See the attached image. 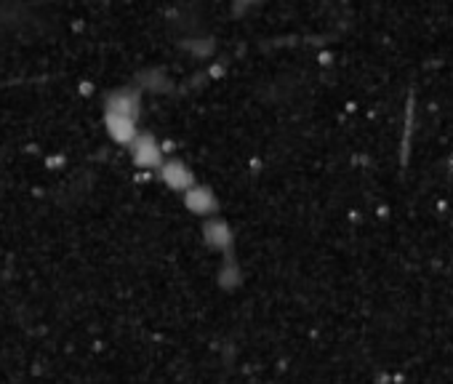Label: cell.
<instances>
[{"label":"cell","instance_id":"obj_1","mask_svg":"<svg viewBox=\"0 0 453 384\" xmlns=\"http://www.w3.org/2000/svg\"><path fill=\"white\" fill-rule=\"evenodd\" d=\"M142 107V91L139 88H118L107 96V115H123V118H134Z\"/></svg>","mask_w":453,"mask_h":384},{"label":"cell","instance_id":"obj_2","mask_svg":"<svg viewBox=\"0 0 453 384\" xmlns=\"http://www.w3.org/2000/svg\"><path fill=\"white\" fill-rule=\"evenodd\" d=\"M134 118H123V115H107V128L110 134L118 139V142H131L136 136V128H134Z\"/></svg>","mask_w":453,"mask_h":384},{"label":"cell","instance_id":"obj_3","mask_svg":"<svg viewBox=\"0 0 453 384\" xmlns=\"http://www.w3.org/2000/svg\"><path fill=\"white\" fill-rule=\"evenodd\" d=\"M134 152H136V158L142 160V163H157V147H155V142L149 136H142L139 142L134 144Z\"/></svg>","mask_w":453,"mask_h":384},{"label":"cell","instance_id":"obj_4","mask_svg":"<svg viewBox=\"0 0 453 384\" xmlns=\"http://www.w3.org/2000/svg\"><path fill=\"white\" fill-rule=\"evenodd\" d=\"M256 3H261V0H235V14H243V11H248L251 6H256Z\"/></svg>","mask_w":453,"mask_h":384}]
</instances>
